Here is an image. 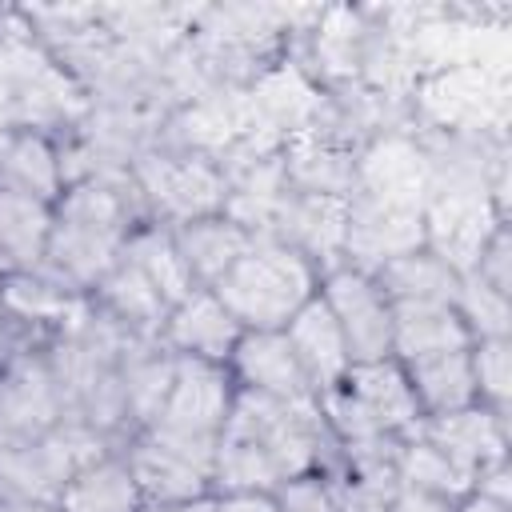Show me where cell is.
Wrapping results in <instances>:
<instances>
[{"instance_id":"cell-1","label":"cell","mask_w":512,"mask_h":512,"mask_svg":"<svg viewBox=\"0 0 512 512\" xmlns=\"http://www.w3.org/2000/svg\"><path fill=\"white\" fill-rule=\"evenodd\" d=\"M140 220H148V212L128 172H96L64 184L52 204L40 272L80 296H92L96 284L120 264L124 240Z\"/></svg>"},{"instance_id":"cell-2","label":"cell","mask_w":512,"mask_h":512,"mask_svg":"<svg viewBox=\"0 0 512 512\" xmlns=\"http://www.w3.org/2000/svg\"><path fill=\"white\" fill-rule=\"evenodd\" d=\"M212 292L244 332H280L320 292V268L292 244L256 236Z\"/></svg>"},{"instance_id":"cell-3","label":"cell","mask_w":512,"mask_h":512,"mask_svg":"<svg viewBox=\"0 0 512 512\" xmlns=\"http://www.w3.org/2000/svg\"><path fill=\"white\" fill-rule=\"evenodd\" d=\"M132 188L148 212V220L160 224H184L196 216L224 212L228 200V176L212 156L176 152V148H144L128 164Z\"/></svg>"},{"instance_id":"cell-4","label":"cell","mask_w":512,"mask_h":512,"mask_svg":"<svg viewBox=\"0 0 512 512\" xmlns=\"http://www.w3.org/2000/svg\"><path fill=\"white\" fill-rule=\"evenodd\" d=\"M500 224H508L504 196L484 184H432L424 200V248H432L460 276L476 268Z\"/></svg>"},{"instance_id":"cell-5","label":"cell","mask_w":512,"mask_h":512,"mask_svg":"<svg viewBox=\"0 0 512 512\" xmlns=\"http://www.w3.org/2000/svg\"><path fill=\"white\" fill-rule=\"evenodd\" d=\"M236 396V380L228 372V364H212V360H196V356H176V376L168 388V400L156 416L152 428L144 432H160L184 444H204L216 448L228 408Z\"/></svg>"},{"instance_id":"cell-6","label":"cell","mask_w":512,"mask_h":512,"mask_svg":"<svg viewBox=\"0 0 512 512\" xmlns=\"http://www.w3.org/2000/svg\"><path fill=\"white\" fill-rule=\"evenodd\" d=\"M132 480L152 508H176L212 496V456L216 448L204 444H184L160 432H136L128 436V448H120Z\"/></svg>"},{"instance_id":"cell-7","label":"cell","mask_w":512,"mask_h":512,"mask_svg":"<svg viewBox=\"0 0 512 512\" xmlns=\"http://www.w3.org/2000/svg\"><path fill=\"white\" fill-rule=\"evenodd\" d=\"M64 420V396L44 348L20 344L0 360V444H24Z\"/></svg>"},{"instance_id":"cell-8","label":"cell","mask_w":512,"mask_h":512,"mask_svg":"<svg viewBox=\"0 0 512 512\" xmlns=\"http://www.w3.org/2000/svg\"><path fill=\"white\" fill-rule=\"evenodd\" d=\"M320 300L336 316L352 364L392 356V300L376 284V276L336 264L320 276Z\"/></svg>"},{"instance_id":"cell-9","label":"cell","mask_w":512,"mask_h":512,"mask_svg":"<svg viewBox=\"0 0 512 512\" xmlns=\"http://www.w3.org/2000/svg\"><path fill=\"white\" fill-rule=\"evenodd\" d=\"M432 192V164L428 152L416 136L392 128L372 140H364L360 160H356V192L376 204H396V208H424Z\"/></svg>"},{"instance_id":"cell-10","label":"cell","mask_w":512,"mask_h":512,"mask_svg":"<svg viewBox=\"0 0 512 512\" xmlns=\"http://www.w3.org/2000/svg\"><path fill=\"white\" fill-rule=\"evenodd\" d=\"M88 308V296L64 288L48 272H8L0 276V328H12L32 344L40 336L44 344L76 324V316Z\"/></svg>"},{"instance_id":"cell-11","label":"cell","mask_w":512,"mask_h":512,"mask_svg":"<svg viewBox=\"0 0 512 512\" xmlns=\"http://www.w3.org/2000/svg\"><path fill=\"white\" fill-rule=\"evenodd\" d=\"M420 244H424V208H396V204L348 196V232H344L340 264L372 276L380 264Z\"/></svg>"},{"instance_id":"cell-12","label":"cell","mask_w":512,"mask_h":512,"mask_svg":"<svg viewBox=\"0 0 512 512\" xmlns=\"http://www.w3.org/2000/svg\"><path fill=\"white\" fill-rule=\"evenodd\" d=\"M412 432L424 436L428 444H436L472 480L508 464V416L492 412L484 404H468V408L444 412V416H424Z\"/></svg>"},{"instance_id":"cell-13","label":"cell","mask_w":512,"mask_h":512,"mask_svg":"<svg viewBox=\"0 0 512 512\" xmlns=\"http://www.w3.org/2000/svg\"><path fill=\"white\" fill-rule=\"evenodd\" d=\"M340 388H344V396L352 400V408L364 416V424L376 436H408L424 420L420 404L412 396L408 372H404V364L396 356L348 364Z\"/></svg>"},{"instance_id":"cell-14","label":"cell","mask_w":512,"mask_h":512,"mask_svg":"<svg viewBox=\"0 0 512 512\" xmlns=\"http://www.w3.org/2000/svg\"><path fill=\"white\" fill-rule=\"evenodd\" d=\"M228 372H232L236 388H248V392H260V396H272L284 404L316 400L284 332H240V340L228 356Z\"/></svg>"},{"instance_id":"cell-15","label":"cell","mask_w":512,"mask_h":512,"mask_svg":"<svg viewBox=\"0 0 512 512\" xmlns=\"http://www.w3.org/2000/svg\"><path fill=\"white\" fill-rule=\"evenodd\" d=\"M240 324L236 316L220 304V296L212 288H196L192 296H184L176 308H168V320L160 328V344L172 356H196V360H212V364H228L236 340H240Z\"/></svg>"},{"instance_id":"cell-16","label":"cell","mask_w":512,"mask_h":512,"mask_svg":"<svg viewBox=\"0 0 512 512\" xmlns=\"http://www.w3.org/2000/svg\"><path fill=\"white\" fill-rule=\"evenodd\" d=\"M280 332H284L288 348L296 352V360H300V368H304V376H308V384H312L316 396H320L324 388H332V384L344 380L352 356H348L344 332H340L336 316L328 312V304L320 300V292H316Z\"/></svg>"},{"instance_id":"cell-17","label":"cell","mask_w":512,"mask_h":512,"mask_svg":"<svg viewBox=\"0 0 512 512\" xmlns=\"http://www.w3.org/2000/svg\"><path fill=\"white\" fill-rule=\"evenodd\" d=\"M0 184L28 192L44 204H56L64 192L60 144L40 128H8L0 132Z\"/></svg>"},{"instance_id":"cell-18","label":"cell","mask_w":512,"mask_h":512,"mask_svg":"<svg viewBox=\"0 0 512 512\" xmlns=\"http://www.w3.org/2000/svg\"><path fill=\"white\" fill-rule=\"evenodd\" d=\"M460 348H472V332L456 312V304H428V300L392 304V356L400 364Z\"/></svg>"},{"instance_id":"cell-19","label":"cell","mask_w":512,"mask_h":512,"mask_svg":"<svg viewBox=\"0 0 512 512\" xmlns=\"http://www.w3.org/2000/svg\"><path fill=\"white\" fill-rule=\"evenodd\" d=\"M120 392H124V408H128V432H144L156 424L172 376H176V356L160 344V340H132L120 356Z\"/></svg>"},{"instance_id":"cell-20","label":"cell","mask_w":512,"mask_h":512,"mask_svg":"<svg viewBox=\"0 0 512 512\" xmlns=\"http://www.w3.org/2000/svg\"><path fill=\"white\" fill-rule=\"evenodd\" d=\"M172 240L192 272V280L200 288H212L244 252L248 244L256 240L252 232H244L232 216L224 212H212V216H196V220H184V224H172Z\"/></svg>"},{"instance_id":"cell-21","label":"cell","mask_w":512,"mask_h":512,"mask_svg":"<svg viewBox=\"0 0 512 512\" xmlns=\"http://www.w3.org/2000/svg\"><path fill=\"white\" fill-rule=\"evenodd\" d=\"M92 304H96L104 316H112L120 328H128L132 336H144V340H160V328H164V320H168L164 296H160V292L148 284V276H144L136 264H128L124 256H120V264L96 284Z\"/></svg>"},{"instance_id":"cell-22","label":"cell","mask_w":512,"mask_h":512,"mask_svg":"<svg viewBox=\"0 0 512 512\" xmlns=\"http://www.w3.org/2000/svg\"><path fill=\"white\" fill-rule=\"evenodd\" d=\"M56 512H148L136 480H132V468L124 460L120 448H112L108 456H100L96 464L80 468L60 500H56Z\"/></svg>"},{"instance_id":"cell-23","label":"cell","mask_w":512,"mask_h":512,"mask_svg":"<svg viewBox=\"0 0 512 512\" xmlns=\"http://www.w3.org/2000/svg\"><path fill=\"white\" fill-rule=\"evenodd\" d=\"M120 256H124L128 264H136V268L148 276V284L164 296L168 308H176L184 296H192V292L200 288V284L192 280V272H188V264H184V256H180V248H176V240H172V228L160 224V220H140V224L128 232Z\"/></svg>"},{"instance_id":"cell-24","label":"cell","mask_w":512,"mask_h":512,"mask_svg":"<svg viewBox=\"0 0 512 512\" xmlns=\"http://www.w3.org/2000/svg\"><path fill=\"white\" fill-rule=\"evenodd\" d=\"M404 372H408L412 396L420 404V416H444V412H460L468 404H480L476 400V380H472L468 348L408 360Z\"/></svg>"},{"instance_id":"cell-25","label":"cell","mask_w":512,"mask_h":512,"mask_svg":"<svg viewBox=\"0 0 512 512\" xmlns=\"http://www.w3.org/2000/svg\"><path fill=\"white\" fill-rule=\"evenodd\" d=\"M376 284L388 292L392 304H404V300H428V304H456V292H460V272L452 264H444L432 248H412L388 264H380L376 272Z\"/></svg>"},{"instance_id":"cell-26","label":"cell","mask_w":512,"mask_h":512,"mask_svg":"<svg viewBox=\"0 0 512 512\" xmlns=\"http://www.w3.org/2000/svg\"><path fill=\"white\" fill-rule=\"evenodd\" d=\"M396 476H400V484L420 488V492H432V496H444V500H460V496H468L476 488V480L464 468H456L436 444H428L416 432L400 436Z\"/></svg>"},{"instance_id":"cell-27","label":"cell","mask_w":512,"mask_h":512,"mask_svg":"<svg viewBox=\"0 0 512 512\" xmlns=\"http://www.w3.org/2000/svg\"><path fill=\"white\" fill-rule=\"evenodd\" d=\"M468 360H472L476 400H480L484 408L508 416V396H512V336L472 340Z\"/></svg>"},{"instance_id":"cell-28","label":"cell","mask_w":512,"mask_h":512,"mask_svg":"<svg viewBox=\"0 0 512 512\" xmlns=\"http://www.w3.org/2000/svg\"><path fill=\"white\" fill-rule=\"evenodd\" d=\"M456 312L464 316L472 340H492V336L512 332V300L504 292H496L492 284H484L480 276H460Z\"/></svg>"},{"instance_id":"cell-29","label":"cell","mask_w":512,"mask_h":512,"mask_svg":"<svg viewBox=\"0 0 512 512\" xmlns=\"http://www.w3.org/2000/svg\"><path fill=\"white\" fill-rule=\"evenodd\" d=\"M276 508L280 512H340L324 472H308V476H292L284 480L276 492Z\"/></svg>"},{"instance_id":"cell-30","label":"cell","mask_w":512,"mask_h":512,"mask_svg":"<svg viewBox=\"0 0 512 512\" xmlns=\"http://www.w3.org/2000/svg\"><path fill=\"white\" fill-rule=\"evenodd\" d=\"M512 252V244H508V224H500L496 232H492V240L484 244V252H480V260H476V268L468 272V276H480L484 284H492L496 292H512V272H508V256Z\"/></svg>"},{"instance_id":"cell-31","label":"cell","mask_w":512,"mask_h":512,"mask_svg":"<svg viewBox=\"0 0 512 512\" xmlns=\"http://www.w3.org/2000/svg\"><path fill=\"white\" fill-rule=\"evenodd\" d=\"M452 508H456V500H444V496H432V492L400 484L384 512H452Z\"/></svg>"},{"instance_id":"cell-32","label":"cell","mask_w":512,"mask_h":512,"mask_svg":"<svg viewBox=\"0 0 512 512\" xmlns=\"http://www.w3.org/2000/svg\"><path fill=\"white\" fill-rule=\"evenodd\" d=\"M212 512H280L272 492H216Z\"/></svg>"},{"instance_id":"cell-33","label":"cell","mask_w":512,"mask_h":512,"mask_svg":"<svg viewBox=\"0 0 512 512\" xmlns=\"http://www.w3.org/2000/svg\"><path fill=\"white\" fill-rule=\"evenodd\" d=\"M72 36H76V40H84L88 48H100V44H108V40H112V32H104V28H72ZM80 60H84V48H68V52H60V56H56V64H60L68 76L76 72V64H80Z\"/></svg>"},{"instance_id":"cell-34","label":"cell","mask_w":512,"mask_h":512,"mask_svg":"<svg viewBox=\"0 0 512 512\" xmlns=\"http://www.w3.org/2000/svg\"><path fill=\"white\" fill-rule=\"evenodd\" d=\"M508 508H512V500L492 496V492H484V488H472L468 496H460V500H456V508H452V512H508Z\"/></svg>"},{"instance_id":"cell-35","label":"cell","mask_w":512,"mask_h":512,"mask_svg":"<svg viewBox=\"0 0 512 512\" xmlns=\"http://www.w3.org/2000/svg\"><path fill=\"white\" fill-rule=\"evenodd\" d=\"M0 512H56L48 504H16V500H0Z\"/></svg>"}]
</instances>
